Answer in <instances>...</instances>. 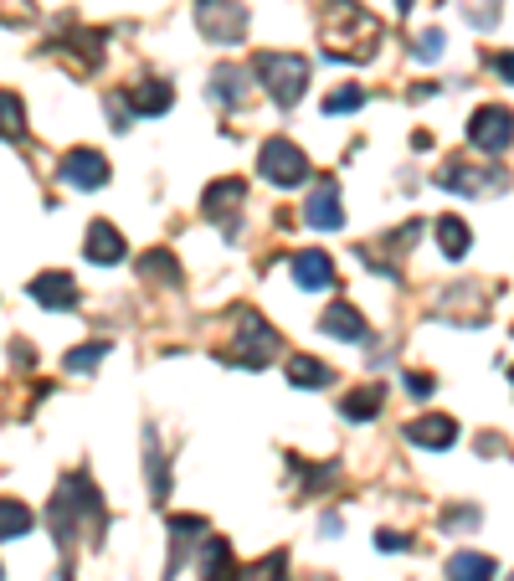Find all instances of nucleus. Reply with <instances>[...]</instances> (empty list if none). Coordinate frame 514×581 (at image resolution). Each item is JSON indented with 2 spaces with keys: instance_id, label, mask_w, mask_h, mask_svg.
<instances>
[{
  "instance_id": "a878e982",
  "label": "nucleus",
  "mask_w": 514,
  "mask_h": 581,
  "mask_svg": "<svg viewBox=\"0 0 514 581\" xmlns=\"http://www.w3.org/2000/svg\"><path fill=\"white\" fill-rule=\"evenodd\" d=\"M139 273H145V278H160V284H170V288L180 284V263H176V253H165V247L139 257Z\"/></svg>"
},
{
  "instance_id": "f257e3e1",
  "label": "nucleus",
  "mask_w": 514,
  "mask_h": 581,
  "mask_svg": "<svg viewBox=\"0 0 514 581\" xmlns=\"http://www.w3.org/2000/svg\"><path fill=\"white\" fill-rule=\"evenodd\" d=\"M380 47V21L360 0H329L325 16V57L339 62H370Z\"/></svg>"
},
{
  "instance_id": "39448f33",
  "label": "nucleus",
  "mask_w": 514,
  "mask_h": 581,
  "mask_svg": "<svg viewBox=\"0 0 514 581\" xmlns=\"http://www.w3.org/2000/svg\"><path fill=\"white\" fill-rule=\"evenodd\" d=\"M437 186L443 190H458V196H488V190H504L510 176L500 165H468V160H453L447 170H437Z\"/></svg>"
},
{
  "instance_id": "5701e85b",
  "label": "nucleus",
  "mask_w": 514,
  "mask_h": 581,
  "mask_svg": "<svg viewBox=\"0 0 514 581\" xmlns=\"http://www.w3.org/2000/svg\"><path fill=\"white\" fill-rule=\"evenodd\" d=\"M31 525H37L31 504H21V500H0V541H21V535H31Z\"/></svg>"
},
{
  "instance_id": "72a5a7b5",
  "label": "nucleus",
  "mask_w": 514,
  "mask_h": 581,
  "mask_svg": "<svg viewBox=\"0 0 514 581\" xmlns=\"http://www.w3.org/2000/svg\"><path fill=\"white\" fill-rule=\"evenodd\" d=\"M453 525H458V530H474V525H478V510H447V530H453Z\"/></svg>"
},
{
  "instance_id": "dca6fc26",
  "label": "nucleus",
  "mask_w": 514,
  "mask_h": 581,
  "mask_svg": "<svg viewBox=\"0 0 514 581\" xmlns=\"http://www.w3.org/2000/svg\"><path fill=\"white\" fill-rule=\"evenodd\" d=\"M52 52H62L72 68L93 72L98 62H103V31H78V37H68V41H52Z\"/></svg>"
},
{
  "instance_id": "4468645a",
  "label": "nucleus",
  "mask_w": 514,
  "mask_h": 581,
  "mask_svg": "<svg viewBox=\"0 0 514 581\" xmlns=\"http://www.w3.org/2000/svg\"><path fill=\"white\" fill-rule=\"evenodd\" d=\"M31 298L41 309H72L78 304V284H72V273H37L31 278Z\"/></svg>"
},
{
  "instance_id": "c9c22d12",
  "label": "nucleus",
  "mask_w": 514,
  "mask_h": 581,
  "mask_svg": "<svg viewBox=\"0 0 514 581\" xmlns=\"http://www.w3.org/2000/svg\"><path fill=\"white\" fill-rule=\"evenodd\" d=\"M494 72H500L504 82H514V52H500V57H494Z\"/></svg>"
},
{
  "instance_id": "7ed1b4c3",
  "label": "nucleus",
  "mask_w": 514,
  "mask_h": 581,
  "mask_svg": "<svg viewBox=\"0 0 514 581\" xmlns=\"http://www.w3.org/2000/svg\"><path fill=\"white\" fill-rule=\"evenodd\" d=\"M257 176L268 180V186H304L309 180V155L298 145H288L284 135H273L257 149Z\"/></svg>"
},
{
  "instance_id": "f704fd0d",
  "label": "nucleus",
  "mask_w": 514,
  "mask_h": 581,
  "mask_svg": "<svg viewBox=\"0 0 514 581\" xmlns=\"http://www.w3.org/2000/svg\"><path fill=\"white\" fill-rule=\"evenodd\" d=\"M478 453H484V459H500V453H504V437L484 433V437H478Z\"/></svg>"
},
{
  "instance_id": "b1692460",
  "label": "nucleus",
  "mask_w": 514,
  "mask_h": 581,
  "mask_svg": "<svg viewBox=\"0 0 514 581\" xmlns=\"http://www.w3.org/2000/svg\"><path fill=\"white\" fill-rule=\"evenodd\" d=\"M468 243H474L468 221H463V217H437V247H443L453 263H458V257H468Z\"/></svg>"
},
{
  "instance_id": "ddd939ff",
  "label": "nucleus",
  "mask_w": 514,
  "mask_h": 581,
  "mask_svg": "<svg viewBox=\"0 0 514 581\" xmlns=\"http://www.w3.org/2000/svg\"><path fill=\"white\" fill-rule=\"evenodd\" d=\"M211 98H217L221 109H247V98H253V78H247V68L221 62V68L211 72Z\"/></svg>"
},
{
  "instance_id": "6e6552de",
  "label": "nucleus",
  "mask_w": 514,
  "mask_h": 581,
  "mask_svg": "<svg viewBox=\"0 0 514 581\" xmlns=\"http://www.w3.org/2000/svg\"><path fill=\"white\" fill-rule=\"evenodd\" d=\"M417 237H422V221L412 217V221H402L396 232H386V237H376V243L360 247V263L376 268V273H386V278H396V257H402L406 247H417Z\"/></svg>"
},
{
  "instance_id": "f8f14e48",
  "label": "nucleus",
  "mask_w": 514,
  "mask_h": 581,
  "mask_svg": "<svg viewBox=\"0 0 514 581\" xmlns=\"http://www.w3.org/2000/svg\"><path fill=\"white\" fill-rule=\"evenodd\" d=\"M406 443L427 447V453H443V447L458 443V422L447 417V412H422L417 422H406Z\"/></svg>"
},
{
  "instance_id": "a211bd4d",
  "label": "nucleus",
  "mask_w": 514,
  "mask_h": 581,
  "mask_svg": "<svg viewBox=\"0 0 514 581\" xmlns=\"http://www.w3.org/2000/svg\"><path fill=\"white\" fill-rule=\"evenodd\" d=\"M82 253L93 257V263H103V268H109V263H123V232L113 227V221H93V227H88V243H82Z\"/></svg>"
},
{
  "instance_id": "aec40b11",
  "label": "nucleus",
  "mask_w": 514,
  "mask_h": 581,
  "mask_svg": "<svg viewBox=\"0 0 514 581\" xmlns=\"http://www.w3.org/2000/svg\"><path fill=\"white\" fill-rule=\"evenodd\" d=\"M494 577H500V567L484 551H458L447 561V581H494Z\"/></svg>"
},
{
  "instance_id": "f3484780",
  "label": "nucleus",
  "mask_w": 514,
  "mask_h": 581,
  "mask_svg": "<svg viewBox=\"0 0 514 581\" xmlns=\"http://www.w3.org/2000/svg\"><path fill=\"white\" fill-rule=\"evenodd\" d=\"M294 278L298 288H309V294H319V288H335V263H329V253H298L294 257Z\"/></svg>"
},
{
  "instance_id": "ea45409f",
  "label": "nucleus",
  "mask_w": 514,
  "mask_h": 581,
  "mask_svg": "<svg viewBox=\"0 0 514 581\" xmlns=\"http://www.w3.org/2000/svg\"><path fill=\"white\" fill-rule=\"evenodd\" d=\"M0 577H6V571H0Z\"/></svg>"
},
{
  "instance_id": "58836bf2",
  "label": "nucleus",
  "mask_w": 514,
  "mask_h": 581,
  "mask_svg": "<svg viewBox=\"0 0 514 581\" xmlns=\"http://www.w3.org/2000/svg\"><path fill=\"white\" fill-rule=\"evenodd\" d=\"M510 381H514V371H510Z\"/></svg>"
},
{
  "instance_id": "412c9836",
  "label": "nucleus",
  "mask_w": 514,
  "mask_h": 581,
  "mask_svg": "<svg viewBox=\"0 0 514 581\" xmlns=\"http://www.w3.org/2000/svg\"><path fill=\"white\" fill-rule=\"evenodd\" d=\"M294 386H304V392H319V386H329L335 381V371H329L325 361H314V355H288V371H284Z\"/></svg>"
},
{
  "instance_id": "bb28decb",
  "label": "nucleus",
  "mask_w": 514,
  "mask_h": 581,
  "mask_svg": "<svg viewBox=\"0 0 514 581\" xmlns=\"http://www.w3.org/2000/svg\"><path fill=\"white\" fill-rule=\"evenodd\" d=\"M145 453H149V494H155V500H165V494H170V469H165L160 463V443H155V427H149L145 433Z\"/></svg>"
},
{
  "instance_id": "9b49d317",
  "label": "nucleus",
  "mask_w": 514,
  "mask_h": 581,
  "mask_svg": "<svg viewBox=\"0 0 514 581\" xmlns=\"http://www.w3.org/2000/svg\"><path fill=\"white\" fill-rule=\"evenodd\" d=\"M304 221H309L314 232H339V227H345V206H339V186H335V180H329V176L309 190V201H304Z\"/></svg>"
},
{
  "instance_id": "c756f323",
  "label": "nucleus",
  "mask_w": 514,
  "mask_h": 581,
  "mask_svg": "<svg viewBox=\"0 0 514 581\" xmlns=\"http://www.w3.org/2000/svg\"><path fill=\"white\" fill-rule=\"evenodd\" d=\"M103 355H109V345H78V351H68V371H93L98 361H103Z\"/></svg>"
},
{
  "instance_id": "4c0bfd02",
  "label": "nucleus",
  "mask_w": 514,
  "mask_h": 581,
  "mask_svg": "<svg viewBox=\"0 0 514 581\" xmlns=\"http://www.w3.org/2000/svg\"><path fill=\"white\" fill-rule=\"evenodd\" d=\"M504 581H514V577H504Z\"/></svg>"
},
{
  "instance_id": "f03ea898",
  "label": "nucleus",
  "mask_w": 514,
  "mask_h": 581,
  "mask_svg": "<svg viewBox=\"0 0 514 581\" xmlns=\"http://www.w3.org/2000/svg\"><path fill=\"white\" fill-rule=\"evenodd\" d=\"M253 78L268 88V98L278 109H294L298 98H304V88H309V62L298 52H257Z\"/></svg>"
},
{
  "instance_id": "393cba45",
  "label": "nucleus",
  "mask_w": 514,
  "mask_h": 581,
  "mask_svg": "<svg viewBox=\"0 0 514 581\" xmlns=\"http://www.w3.org/2000/svg\"><path fill=\"white\" fill-rule=\"evenodd\" d=\"M380 402H386V392H380V386H355V392L339 402V412H345L350 422H370L380 412Z\"/></svg>"
},
{
  "instance_id": "4be33fe9",
  "label": "nucleus",
  "mask_w": 514,
  "mask_h": 581,
  "mask_svg": "<svg viewBox=\"0 0 514 581\" xmlns=\"http://www.w3.org/2000/svg\"><path fill=\"white\" fill-rule=\"evenodd\" d=\"M0 139H27V104L11 88H0Z\"/></svg>"
},
{
  "instance_id": "e433bc0d",
  "label": "nucleus",
  "mask_w": 514,
  "mask_h": 581,
  "mask_svg": "<svg viewBox=\"0 0 514 581\" xmlns=\"http://www.w3.org/2000/svg\"><path fill=\"white\" fill-rule=\"evenodd\" d=\"M396 6H402V11H412V0H396Z\"/></svg>"
},
{
  "instance_id": "c85d7f7f",
  "label": "nucleus",
  "mask_w": 514,
  "mask_h": 581,
  "mask_svg": "<svg viewBox=\"0 0 514 581\" xmlns=\"http://www.w3.org/2000/svg\"><path fill=\"white\" fill-rule=\"evenodd\" d=\"M247 577H257V581H288V551H273V555H263Z\"/></svg>"
},
{
  "instance_id": "2f4dec72",
  "label": "nucleus",
  "mask_w": 514,
  "mask_h": 581,
  "mask_svg": "<svg viewBox=\"0 0 514 581\" xmlns=\"http://www.w3.org/2000/svg\"><path fill=\"white\" fill-rule=\"evenodd\" d=\"M406 392H412V396H422V402H427V396L437 392V381H433V376H412V371H406Z\"/></svg>"
},
{
  "instance_id": "9d476101",
  "label": "nucleus",
  "mask_w": 514,
  "mask_h": 581,
  "mask_svg": "<svg viewBox=\"0 0 514 581\" xmlns=\"http://www.w3.org/2000/svg\"><path fill=\"white\" fill-rule=\"evenodd\" d=\"M57 176L68 180L72 190H98V186H109V160L98 149H68L62 165H57Z\"/></svg>"
},
{
  "instance_id": "7c9ffc66",
  "label": "nucleus",
  "mask_w": 514,
  "mask_h": 581,
  "mask_svg": "<svg viewBox=\"0 0 514 581\" xmlns=\"http://www.w3.org/2000/svg\"><path fill=\"white\" fill-rule=\"evenodd\" d=\"M412 52H417L422 62H437V57H443V31H422V37L412 41Z\"/></svg>"
},
{
  "instance_id": "423d86ee",
  "label": "nucleus",
  "mask_w": 514,
  "mask_h": 581,
  "mask_svg": "<svg viewBox=\"0 0 514 581\" xmlns=\"http://www.w3.org/2000/svg\"><path fill=\"white\" fill-rule=\"evenodd\" d=\"M468 145L484 149V155H504L514 145V114L500 104H484V109L468 119Z\"/></svg>"
},
{
  "instance_id": "cd10ccee",
  "label": "nucleus",
  "mask_w": 514,
  "mask_h": 581,
  "mask_svg": "<svg viewBox=\"0 0 514 581\" xmlns=\"http://www.w3.org/2000/svg\"><path fill=\"white\" fill-rule=\"evenodd\" d=\"M366 104V88H355V82H345V88H335V93L325 98V119H335V114H355Z\"/></svg>"
},
{
  "instance_id": "2eb2a0df",
  "label": "nucleus",
  "mask_w": 514,
  "mask_h": 581,
  "mask_svg": "<svg viewBox=\"0 0 514 581\" xmlns=\"http://www.w3.org/2000/svg\"><path fill=\"white\" fill-rule=\"evenodd\" d=\"M176 104V88L165 78H145V82H135L129 88V114H145V119H155V114H165Z\"/></svg>"
},
{
  "instance_id": "1a4fd4ad",
  "label": "nucleus",
  "mask_w": 514,
  "mask_h": 581,
  "mask_svg": "<svg viewBox=\"0 0 514 581\" xmlns=\"http://www.w3.org/2000/svg\"><path fill=\"white\" fill-rule=\"evenodd\" d=\"M201 206H206V217H211V221H221L227 237H237V211L247 206V180H237V176L211 180L206 196H201Z\"/></svg>"
},
{
  "instance_id": "6ab92c4d",
  "label": "nucleus",
  "mask_w": 514,
  "mask_h": 581,
  "mask_svg": "<svg viewBox=\"0 0 514 581\" xmlns=\"http://www.w3.org/2000/svg\"><path fill=\"white\" fill-rule=\"evenodd\" d=\"M319 329L325 335H335V339H366V314L355 309V304H329L325 309V319H319Z\"/></svg>"
},
{
  "instance_id": "20e7f679",
  "label": "nucleus",
  "mask_w": 514,
  "mask_h": 581,
  "mask_svg": "<svg viewBox=\"0 0 514 581\" xmlns=\"http://www.w3.org/2000/svg\"><path fill=\"white\" fill-rule=\"evenodd\" d=\"M196 21H201L206 41H217V47H237V41H247V6L243 0H201Z\"/></svg>"
},
{
  "instance_id": "0eeeda50",
  "label": "nucleus",
  "mask_w": 514,
  "mask_h": 581,
  "mask_svg": "<svg viewBox=\"0 0 514 581\" xmlns=\"http://www.w3.org/2000/svg\"><path fill=\"white\" fill-rule=\"evenodd\" d=\"M278 355V335L268 329V319L263 314L247 309L243 319H237V345H231V361L237 365H263Z\"/></svg>"
},
{
  "instance_id": "473e14b6",
  "label": "nucleus",
  "mask_w": 514,
  "mask_h": 581,
  "mask_svg": "<svg viewBox=\"0 0 514 581\" xmlns=\"http://www.w3.org/2000/svg\"><path fill=\"white\" fill-rule=\"evenodd\" d=\"M376 545H380V551H412V541H406L402 530H380Z\"/></svg>"
}]
</instances>
